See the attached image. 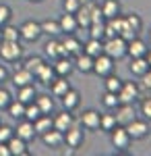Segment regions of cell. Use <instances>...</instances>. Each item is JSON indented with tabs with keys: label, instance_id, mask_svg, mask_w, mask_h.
<instances>
[{
	"label": "cell",
	"instance_id": "29",
	"mask_svg": "<svg viewBox=\"0 0 151 156\" xmlns=\"http://www.w3.org/2000/svg\"><path fill=\"white\" fill-rule=\"evenodd\" d=\"M120 2L118 0H106L104 4H102V15H104V19H112V17H116L120 15Z\"/></svg>",
	"mask_w": 151,
	"mask_h": 156
},
{
	"label": "cell",
	"instance_id": "46",
	"mask_svg": "<svg viewBox=\"0 0 151 156\" xmlns=\"http://www.w3.org/2000/svg\"><path fill=\"white\" fill-rule=\"evenodd\" d=\"M102 21H106L104 15H102V9L93 2V6H91V23H102Z\"/></svg>",
	"mask_w": 151,
	"mask_h": 156
},
{
	"label": "cell",
	"instance_id": "6",
	"mask_svg": "<svg viewBox=\"0 0 151 156\" xmlns=\"http://www.w3.org/2000/svg\"><path fill=\"white\" fill-rule=\"evenodd\" d=\"M19 34H21V40H25V42H35V40H39V37L44 36L39 23L33 21V19L25 21V23L19 27Z\"/></svg>",
	"mask_w": 151,
	"mask_h": 156
},
{
	"label": "cell",
	"instance_id": "45",
	"mask_svg": "<svg viewBox=\"0 0 151 156\" xmlns=\"http://www.w3.org/2000/svg\"><path fill=\"white\" fill-rule=\"evenodd\" d=\"M12 133H15L12 127H8V125H0V142H4V144H6V142L12 137Z\"/></svg>",
	"mask_w": 151,
	"mask_h": 156
},
{
	"label": "cell",
	"instance_id": "50",
	"mask_svg": "<svg viewBox=\"0 0 151 156\" xmlns=\"http://www.w3.org/2000/svg\"><path fill=\"white\" fill-rule=\"evenodd\" d=\"M0 156H11V150L4 142H0Z\"/></svg>",
	"mask_w": 151,
	"mask_h": 156
},
{
	"label": "cell",
	"instance_id": "10",
	"mask_svg": "<svg viewBox=\"0 0 151 156\" xmlns=\"http://www.w3.org/2000/svg\"><path fill=\"white\" fill-rule=\"evenodd\" d=\"M44 52H46L48 58H52V60L60 58V56H69V52H66V48H64V44H62L60 40H54V37L46 42V46H44Z\"/></svg>",
	"mask_w": 151,
	"mask_h": 156
},
{
	"label": "cell",
	"instance_id": "9",
	"mask_svg": "<svg viewBox=\"0 0 151 156\" xmlns=\"http://www.w3.org/2000/svg\"><path fill=\"white\" fill-rule=\"evenodd\" d=\"M116 112H114V117H116V125H128L130 121L137 117V112H135V106L133 104H118L116 108H114Z\"/></svg>",
	"mask_w": 151,
	"mask_h": 156
},
{
	"label": "cell",
	"instance_id": "38",
	"mask_svg": "<svg viewBox=\"0 0 151 156\" xmlns=\"http://www.w3.org/2000/svg\"><path fill=\"white\" fill-rule=\"evenodd\" d=\"M2 40H21V34H19V27L6 23L2 25Z\"/></svg>",
	"mask_w": 151,
	"mask_h": 156
},
{
	"label": "cell",
	"instance_id": "35",
	"mask_svg": "<svg viewBox=\"0 0 151 156\" xmlns=\"http://www.w3.org/2000/svg\"><path fill=\"white\" fill-rule=\"evenodd\" d=\"M120 87H122V79H120L118 75H114V73L106 75V92H114V94H118Z\"/></svg>",
	"mask_w": 151,
	"mask_h": 156
},
{
	"label": "cell",
	"instance_id": "30",
	"mask_svg": "<svg viewBox=\"0 0 151 156\" xmlns=\"http://www.w3.org/2000/svg\"><path fill=\"white\" fill-rule=\"evenodd\" d=\"M149 69V62H147V58L145 56H137V58H130V73L133 75H137V77H141L143 73Z\"/></svg>",
	"mask_w": 151,
	"mask_h": 156
},
{
	"label": "cell",
	"instance_id": "13",
	"mask_svg": "<svg viewBox=\"0 0 151 156\" xmlns=\"http://www.w3.org/2000/svg\"><path fill=\"white\" fill-rule=\"evenodd\" d=\"M42 137V142L48 146V148H60V146L64 144V133L62 131H58V129H48L46 133H42L39 135Z\"/></svg>",
	"mask_w": 151,
	"mask_h": 156
},
{
	"label": "cell",
	"instance_id": "24",
	"mask_svg": "<svg viewBox=\"0 0 151 156\" xmlns=\"http://www.w3.org/2000/svg\"><path fill=\"white\" fill-rule=\"evenodd\" d=\"M62 44H64V48L69 52V56H79L83 52V44L72 36V34H66V37L62 40Z\"/></svg>",
	"mask_w": 151,
	"mask_h": 156
},
{
	"label": "cell",
	"instance_id": "48",
	"mask_svg": "<svg viewBox=\"0 0 151 156\" xmlns=\"http://www.w3.org/2000/svg\"><path fill=\"white\" fill-rule=\"evenodd\" d=\"M141 79H143V87H145V90H151V67L141 75Z\"/></svg>",
	"mask_w": 151,
	"mask_h": 156
},
{
	"label": "cell",
	"instance_id": "47",
	"mask_svg": "<svg viewBox=\"0 0 151 156\" xmlns=\"http://www.w3.org/2000/svg\"><path fill=\"white\" fill-rule=\"evenodd\" d=\"M141 115L147 121H151V98H145V100L141 102Z\"/></svg>",
	"mask_w": 151,
	"mask_h": 156
},
{
	"label": "cell",
	"instance_id": "37",
	"mask_svg": "<svg viewBox=\"0 0 151 156\" xmlns=\"http://www.w3.org/2000/svg\"><path fill=\"white\" fill-rule=\"evenodd\" d=\"M114 127H116V117L114 115H108V112H102L99 115V129L110 133Z\"/></svg>",
	"mask_w": 151,
	"mask_h": 156
},
{
	"label": "cell",
	"instance_id": "1",
	"mask_svg": "<svg viewBox=\"0 0 151 156\" xmlns=\"http://www.w3.org/2000/svg\"><path fill=\"white\" fill-rule=\"evenodd\" d=\"M126 46H128V42L122 40L120 36L106 37L104 40V54H108L110 58H114V60H120L126 56Z\"/></svg>",
	"mask_w": 151,
	"mask_h": 156
},
{
	"label": "cell",
	"instance_id": "27",
	"mask_svg": "<svg viewBox=\"0 0 151 156\" xmlns=\"http://www.w3.org/2000/svg\"><path fill=\"white\" fill-rule=\"evenodd\" d=\"M35 96H37V90H35V85H33V83L23 85V87H19V92H17V100H21L23 104H29V102H33Z\"/></svg>",
	"mask_w": 151,
	"mask_h": 156
},
{
	"label": "cell",
	"instance_id": "14",
	"mask_svg": "<svg viewBox=\"0 0 151 156\" xmlns=\"http://www.w3.org/2000/svg\"><path fill=\"white\" fill-rule=\"evenodd\" d=\"M147 50H149L147 42H143V40L137 36L135 40H130V42H128V46H126V56H130V58L145 56V54H147Z\"/></svg>",
	"mask_w": 151,
	"mask_h": 156
},
{
	"label": "cell",
	"instance_id": "53",
	"mask_svg": "<svg viewBox=\"0 0 151 156\" xmlns=\"http://www.w3.org/2000/svg\"><path fill=\"white\" fill-rule=\"evenodd\" d=\"M0 40H2V27H0Z\"/></svg>",
	"mask_w": 151,
	"mask_h": 156
},
{
	"label": "cell",
	"instance_id": "17",
	"mask_svg": "<svg viewBox=\"0 0 151 156\" xmlns=\"http://www.w3.org/2000/svg\"><path fill=\"white\" fill-rule=\"evenodd\" d=\"M8 146V150H11V156H27L29 154V150H27V142L21 140V137H17L15 133H12V137L6 142Z\"/></svg>",
	"mask_w": 151,
	"mask_h": 156
},
{
	"label": "cell",
	"instance_id": "39",
	"mask_svg": "<svg viewBox=\"0 0 151 156\" xmlns=\"http://www.w3.org/2000/svg\"><path fill=\"white\" fill-rule=\"evenodd\" d=\"M42 112H39V108H37V104L35 102H29V104H25V112H23V119H27V121H31L33 123L37 117H39Z\"/></svg>",
	"mask_w": 151,
	"mask_h": 156
},
{
	"label": "cell",
	"instance_id": "25",
	"mask_svg": "<svg viewBox=\"0 0 151 156\" xmlns=\"http://www.w3.org/2000/svg\"><path fill=\"white\" fill-rule=\"evenodd\" d=\"M50 87H52V96L62 98L70 90V83H69V79H66V77H58V75H56V79L50 83Z\"/></svg>",
	"mask_w": 151,
	"mask_h": 156
},
{
	"label": "cell",
	"instance_id": "15",
	"mask_svg": "<svg viewBox=\"0 0 151 156\" xmlns=\"http://www.w3.org/2000/svg\"><path fill=\"white\" fill-rule=\"evenodd\" d=\"M91 6H93V0L91 2H85L79 6V11L75 12V19H77V25L83 27V29H87L89 25H91Z\"/></svg>",
	"mask_w": 151,
	"mask_h": 156
},
{
	"label": "cell",
	"instance_id": "5",
	"mask_svg": "<svg viewBox=\"0 0 151 156\" xmlns=\"http://www.w3.org/2000/svg\"><path fill=\"white\" fill-rule=\"evenodd\" d=\"M139 85L137 81H124L122 79V87H120V92H118V100L122 102V104H133L137 98H139Z\"/></svg>",
	"mask_w": 151,
	"mask_h": 156
},
{
	"label": "cell",
	"instance_id": "11",
	"mask_svg": "<svg viewBox=\"0 0 151 156\" xmlns=\"http://www.w3.org/2000/svg\"><path fill=\"white\" fill-rule=\"evenodd\" d=\"M99 115L102 112H97V110H83L81 117H79V123H81L85 129H89V131H95V129H99Z\"/></svg>",
	"mask_w": 151,
	"mask_h": 156
},
{
	"label": "cell",
	"instance_id": "23",
	"mask_svg": "<svg viewBox=\"0 0 151 156\" xmlns=\"http://www.w3.org/2000/svg\"><path fill=\"white\" fill-rule=\"evenodd\" d=\"M33 102L37 104L42 115H52L54 112V100L50 98V94H37Z\"/></svg>",
	"mask_w": 151,
	"mask_h": 156
},
{
	"label": "cell",
	"instance_id": "34",
	"mask_svg": "<svg viewBox=\"0 0 151 156\" xmlns=\"http://www.w3.org/2000/svg\"><path fill=\"white\" fill-rule=\"evenodd\" d=\"M124 25L130 27L133 31H137V34L143 29V21H141V17L137 15V12H128V15H124Z\"/></svg>",
	"mask_w": 151,
	"mask_h": 156
},
{
	"label": "cell",
	"instance_id": "52",
	"mask_svg": "<svg viewBox=\"0 0 151 156\" xmlns=\"http://www.w3.org/2000/svg\"><path fill=\"white\" fill-rule=\"evenodd\" d=\"M79 2H81V4H85V2H91V0H79Z\"/></svg>",
	"mask_w": 151,
	"mask_h": 156
},
{
	"label": "cell",
	"instance_id": "8",
	"mask_svg": "<svg viewBox=\"0 0 151 156\" xmlns=\"http://www.w3.org/2000/svg\"><path fill=\"white\" fill-rule=\"evenodd\" d=\"M124 127H126L130 140H143V137H147V135H149V125H147V121L137 119V117L130 121L128 125H124Z\"/></svg>",
	"mask_w": 151,
	"mask_h": 156
},
{
	"label": "cell",
	"instance_id": "49",
	"mask_svg": "<svg viewBox=\"0 0 151 156\" xmlns=\"http://www.w3.org/2000/svg\"><path fill=\"white\" fill-rule=\"evenodd\" d=\"M4 81H8V69L4 65H0V85L4 83Z\"/></svg>",
	"mask_w": 151,
	"mask_h": 156
},
{
	"label": "cell",
	"instance_id": "21",
	"mask_svg": "<svg viewBox=\"0 0 151 156\" xmlns=\"http://www.w3.org/2000/svg\"><path fill=\"white\" fill-rule=\"evenodd\" d=\"M35 79H37L39 83H44V85H50L54 79H56V71H54V67L48 65V62H44V65L39 67V71L35 73Z\"/></svg>",
	"mask_w": 151,
	"mask_h": 156
},
{
	"label": "cell",
	"instance_id": "3",
	"mask_svg": "<svg viewBox=\"0 0 151 156\" xmlns=\"http://www.w3.org/2000/svg\"><path fill=\"white\" fill-rule=\"evenodd\" d=\"M110 140H112V146H114L116 150H120V152H126L130 142H133L124 125H116V127L110 131Z\"/></svg>",
	"mask_w": 151,
	"mask_h": 156
},
{
	"label": "cell",
	"instance_id": "19",
	"mask_svg": "<svg viewBox=\"0 0 151 156\" xmlns=\"http://www.w3.org/2000/svg\"><path fill=\"white\" fill-rule=\"evenodd\" d=\"M60 100H62L64 110H70V112H72V110H77V108H79V104H81V94H79L77 90H72V87H70V90L62 98H60Z\"/></svg>",
	"mask_w": 151,
	"mask_h": 156
},
{
	"label": "cell",
	"instance_id": "44",
	"mask_svg": "<svg viewBox=\"0 0 151 156\" xmlns=\"http://www.w3.org/2000/svg\"><path fill=\"white\" fill-rule=\"evenodd\" d=\"M12 100V96H11V92L6 90V87H2L0 85V110H4V108L8 106V102Z\"/></svg>",
	"mask_w": 151,
	"mask_h": 156
},
{
	"label": "cell",
	"instance_id": "32",
	"mask_svg": "<svg viewBox=\"0 0 151 156\" xmlns=\"http://www.w3.org/2000/svg\"><path fill=\"white\" fill-rule=\"evenodd\" d=\"M33 129H35L37 135H42V133H46L48 129H52V117H50V115H39V117L33 121Z\"/></svg>",
	"mask_w": 151,
	"mask_h": 156
},
{
	"label": "cell",
	"instance_id": "12",
	"mask_svg": "<svg viewBox=\"0 0 151 156\" xmlns=\"http://www.w3.org/2000/svg\"><path fill=\"white\" fill-rule=\"evenodd\" d=\"M70 125H75V119H72L70 110H62V112H56V117H52V127L62 133L66 131Z\"/></svg>",
	"mask_w": 151,
	"mask_h": 156
},
{
	"label": "cell",
	"instance_id": "18",
	"mask_svg": "<svg viewBox=\"0 0 151 156\" xmlns=\"http://www.w3.org/2000/svg\"><path fill=\"white\" fill-rule=\"evenodd\" d=\"M15 135H17V137H21V140H25V142H31V140H33L37 133H35V129H33V123L25 119V121H21V123L17 125V129H15Z\"/></svg>",
	"mask_w": 151,
	"mask_h": 156
},
{
	"label": "cell",
	"instance_id": "42",
	"mask_svg": "<svg viewBox=\"0 0 151 156\" xmlns=\"http://www.w3.org/2000/svg\"><path fill=\"white\" fill-rule=\"evenodd\" d=\"M11 19H12V9L8 4H0V27L11 23Z\"/></svg>",
	"mask_w": 151,
	"mask_h": 156
},
{
	"label": "cell",
	"instance_id": "43",
	"mask_svg": "<svg viewBox=\"0 0 151 156\" xmlns=\"http://www.w3.org/2000/svg\"><path fill=\"white\" fill-rule=\"evenodd\" d=\"M79 6H81V2H79V0H62V9H64V12L75 15V12L79 11Z\"/></svg>",
	"mask_w": 151,
	"mask_h": 156
},
{
	"label": "cell",
	"instance_id": "28",
	"mask_svg": "<svg viewBox=\"0 0 151 156\" xmlns=\"http://www.w3.org/2000/svg\"><path fill=\"white\" fill-rule=\"evenodd\" d=\"M83 52L85 54H89V56H99L102 52H104V40H93V37H89V42L83 46Z\"/></svg>",
	"mask_w": 151,
	"mask_h": 156
},
{
	"label": "cell",
	"instance_id": "7",
	"mask_svg": "<svg viewBox=\"0 0 151 156\" xmlns=\"http://www.w3.org/2000/svg\"><path fill=\"white\" fill-rule=\"evenodd\" d=\"M83 142H85V133H83V127H79L77 123L75 125H70L69 129L64 131V144L70 146V148H81Z\"/></svg>",
	"mask_w": 151,
	"mask_h": 156
},
{
	"label": "cell",
	"instance_id": "51",
	"mask_svg": "<svg viewBox=\"0 0 151 156\" xmlns=\"http://www.w3.org/2000/svg\"><path fill=\"white\" fill-rule=\"evenodd\" d=\"M145 58H147V62H149V67H151V50H147V54H145Z\"/></svg>",
	"mask_w": 151,
	"mask_h": 156
},
{
	"label": "cell",
	"instance_id": "26",
	"mask_svg": "<svg viewBox=\"0 0 151 156\" xmlns=\"http://www.w3.org/2000/svg\"><path fill=\"white\" fill-rule=\"evenodd\" d=\"M75 69L81 71V73H91V69H93V56L85 54V52H81L79 56H75Z\"/></svg>",
	"mask_w": 151,
	"mask_h": 156
},
{
	"label": "cell",
	"instance_id": "22",
	"mask_svg": "<svg viewBox=\"0 0 151 156\" xmlns=\"http://www.w3.org/2000/svg\"><path fill=\"white\" fill-rule=\"evenodd\" d=\"M33 73H29L25 67H19L17 71L12 73V83L17 85V87H23V85H29V83H33Z\"/></svg>",
	"mask_w": 151,
	"mask_h": 156
},
{
	"label": "cell",
	"instance_id": "54",
	"mask_svg": "<svg viewBox=\"0 0 151 156\" xmlns=\"http://www.w3.org/2000/svg\"><path fill=\"white\" fill-rule=\"evenodd\" d=\"M29 2H42V0H29Z\"/></svg>",
	"mask_w": 151,
	"mask_h": 156
},
{
	"label": "cell",
	"instance_id": "55",
	"mask_svg": "<svg viewBox=\"0 0 151 156\" xmlns=\"http://www.w3.org/2000/svg\"><path fill=\"white\" fill-rule=\"evenodd\" d=\"M149 44H151V31H149Z\"/></svg>",
	"mask_w": 151,
	"mask_h": 156
},
{
	"label": "cell",
	"instance_id": "2",
	"mask_svg": "<svg viewBox=\"0 0 151 156\" xmlns=\"http://www.w3.org/2000/svg\"><path fill=\"white\" fill-rule=\"evenodd\" d=\"M23 56V46L19 40H0V58L6 62H15Z\"/></svg>",
	"mask_w": 151,
	"mask_h": 156
},
{
	"label": "cell",
	"instance_id": "16",
	"mask_svg": "<svg viewBox=\"0 0 151 156\" xmlns=\"http://www.w3.org/2000/svg\"><path fill=\"white\" fill-rule=\"evenodd\" d=\"M52 67H54V71H56L58 77H69L70 73L75 71V62L70 60V56H60V58H56V62Z\"/></svg>",
	"mask_w": 151,
	"mask_h": 156
},
{
	"label": "cell",
	"instance_id": "40",
	"mask_svg": "<svg viewBox=\"0 0 151 156\" xmlns=\"http://www.w3.org/2000/svg\"><path fill=\"white\" fill-rule=\"evenodd\" d=\"M102 102H104L106 108H110V110H114V108L120 104V100H118V94L114 92H106L104 96H102Z\"/></svg>",
	"mask_w": 151,
	"mask_h": 156
},
{
	"label": "cell",
	"instance_id": "41",
	"mask_svg": "<svg viewBox=\"0 0 151 156\" xmlns=\"http://www.w3.org/2000/svg\"><path fill=\"white\" fill-rule=\"evenodd\" d=\"M104 23L106 21L89 25V27H87V29H89V37H93V40H104Z\"/></svg>",
	"mask_w": 151,
	"mask_h": 156
},
{
	"label": "cell",
	"instance_id": "20",
	"mask_svg": "<svg viewBox=\"0 0 151 156\" xmlns=\"http://www.w3.org/2000/svg\"><path fill=\"white\" fill-rule=\"evenodd\" d=\"M58 25H60V34H64V36H66V34H75V31L79 29L75 15H70V12H64V15L60 17Z\"/></svg>",
	"mask_w": 151,
	"mask_h": 156
},
{
	"label": "cell",
	"instance_id": "33",
	"mask_svg": "<svg viewBox=\"0 0 151 156\" xmlns=\"http://www.w3.org/2000/svg\"><path fill=\"white\" fill-rule=\"evenodd\" d=\"M6 110H8V115H11L12 119H23L25 104L21 102V100H17V98H12L11 102H8V106H6Z\"/></svg>",
	"mask_w": 151,
	"mask_h": 156
},
{
	"label": "cell",
	"instance_id": "36",
	"mask_svg": "<svg viewBox=\"0 0 151 156\" xmlns=\"http://www.w3.org/2000/svg\"><path fill=\"white\" fill-rule=\"evenodd\" d=\"M44 62H46V60L42 58V56H29V58H25L23 67H25L29 73H33V77H35V73L39 71V67H42Z\"/></svg>",
	"mask_w": 151,
	"mask_h": 156
},
{
	"label": "cell",
	"instance_id": "31",
	"mask_svg": "<svg viewBox=\"0 0 151 156\" xmlns=\"http://www.w3.org/2000/svg\"><path fill=\"white\" fill-rule=\"evenodd\" d=\"M39 27H42V34H46V36H50V37L60 36V25H58L56 19H46V21L39 23Z\"/></svg>",
	"mask_w": 151,
	"mask_h": 156
},
{
	"label": "cell",
	"instance_id": "4",
	"mask_svg": "<svg viewBox=\"0 0 151 156\" xmlns=\"http://www.w3.org/2000/svg\"><path fill=\"white\" fill-rule=\"evenodd\" d=\"M114 62L116 60L110 58L108 54H99V56H95L93 58V69L91 73H95V75H99V77H106V75H110V73H114Z\"/></svg>",
	"mask_w": 151,
	"mask_h": 156
}]
</instances>
